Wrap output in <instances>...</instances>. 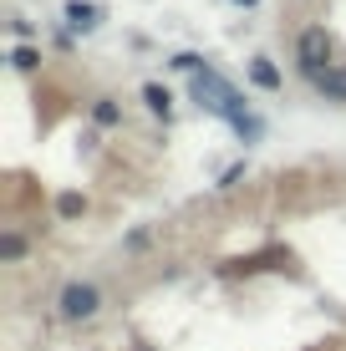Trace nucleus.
<instances>
[{"mask_svg":"<svg viewBox=\"0 0 346 351\" xmlns=\"http://www.w3.org/2000/svg\"><path fill=\"white\" fill-rule=\"evenodd\" d=\"M295 56H301V66L311 71V77H321V71H326V62H331V36L321 31V26L301 31V41H295Z\"/></svg>","mask_w":346,"mask_h":351,"instance_id":"nucleus-3","label":"nucleus"},{"mask_svg":"<svg viewBox=\"0 0 346 351\" xmlns=\"http://www.w3.org/2000/svg\"><path fill=\"white\" fill-rule=\"evenodd\" d=\"M56 209L71 219V214H82V199H77V193H62V204H56Z\"/></svg>","mask_w":346,"mask_h":351,"instance_id":"nucleus-10","label":"nucleus"},{"mask_svg":"<svg viewBox=\"0 0 346 351\" xmlns=\"http://www.w3.org/2000/svg\"><path fill=\"white\" fill-rule=\"evenodd\" d=\"M92 117H97L102 128H112V123H117V117H123V112H117V102H107V97H102V102L92 107Z\"/></svg>","mask_w":346,"mask_h":351,"instance_id":"nucleus-8","label":"nucleus"},{"mask_svg":"<svg viewBox=\"0 0 346 351\" xmlns=\"http://www.w3.org/2000/svg\"><path fill=\"white\" fill-rule=\"evenodd\" d=\"M0 255H5V260H21V255H26V239H21V234H5V239H0Z\"/></svg>","mask_w":346,"mask_h":351,"instance_id":"nucleus-9","label":"nucleus"},{"mask_svg":"<svg viewBox=\"0 0 346 351\" xmlns=\"http://www.w3.org/2000/svg\"><path fill=\"white\" fill-rule=\"evenodd\" d=\"M316 87L326 92V97H336V102H346V66H326L316 77Z\"/></svg>","mask_w":346,"mask_h":351,"instance_id":"nucleus-5","label":"nucleus"},{"mask_svg":"<svg viewBox=\"0 0 346 351\" xmlns=\"http://www.w3.org/2000/svg\"><path fill=\"white\" fill-rule=\"evenodd\" d=\"M249 82H255V87H265V92H275L280 87V71L265 62V56H255V62H249Z\"/></svg>","mask_w":346,"mask_h":351,"instance_id":"nucleus-6","label":"nucleus"},{"mask_svg":"<svg viewBox=\"0 0 346 351\" xmlns=\"http://www.w3.org/2000/svg\"><path fill=\"white\" fill-rule=\"evenodd\" d=\"M194 97H199V107H209L214 117H230V123H245V117H249L245 112V97L234 92L219 71H209V66L194 77Z\"/></svg>","mask_w":346,"mask_h":351,"instance_id":"nucleus-1","label":"nucleus"},{"mask_svg":"<svg viewBox=\"0 0 346 351\" xmlns=\"http://www.w3.org/2000/svg\"><path fill=\"white\" fill-rule=\"evenodd\" d=\"M16 66H21V71H31V66H36V51H26V46H21V51H16Z\"/></svg>","mask_w":346,"mask_h":351,"instance_id":"nucleus-12","label":"nucleus"},{"mask_svg":"<svg viewBox=\"0 0 346 351\" xmlns=\"http://www.w3.org/2000/svg\"><path fill=\"white\" fill-rule=\"evenodd\" d=\"M143 102H148V107H153V112H158V117H169L173 97H169V87H158V82H148V87H143Z\"/></svg>","mask_w":346,"mask_h":351,"instance_id":"nucleus-7","label":"nucleus"},{"mask_svg":"<svg viewBox=\"0 0 346 351\" xmlns=\"http://www.w3.org/2000/svg\"><path fill=\"white\" fill-rule=\"evenodd\" d=\"M234 5H255V0H234Z\"/></svg>","mask_w":346,"mask_h":351,"instance_id":"nucleus-13","label":"nucleus"},{"mask_svg":"<svg viewBox=\"0 0 346 351\" xmlns=\"http://www.w3.org/2000/svg\"><path fill=\"white\" fill-rule=\"evenodd\" d=\"M97 21H102V10L87 5V0H71L66 5V26L71 31H97Z\"/></svg>","mask_w":346,"mask_h":351,"instance_id":"nucleus-4","label":"nucleus"},{"mask_svg":"<svg viewBox=\"0 0 346 351\" xmlns=\"http://www.w3.org/2000/svg\"><path fill=\"white\" fill-rule=\"evenodd\" d=\"M240 128V138H260V117H245V123H234Z\"/></svg>","mask_w":346,"mask_h":351,"instance_id":"nucleus-11","label":"nucleus"},{"mask_svg":"<svg viewBox=\"0 0 346 351\" xmlns=\"http://www.w3.org/2000/svg\"><path fill=\"white\" fill-rule=\"evenodd\" d=\"M97 311H102V290L97 285H66L62 290V316L66 321H92V316H97Z\"/></svg>","mask_w":346,"mask_h":351,"instance_id":"nucleus-2","label":"nucleus"}]
</instances>
